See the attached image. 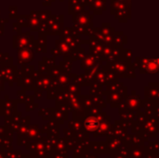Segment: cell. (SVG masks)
Wrapping results in <instances>:
<instances>
[{
	"label": "cell",
	"mask_w": 159,
	"mask_h": 158,
	"mask_svg": "<svg viewBox=\"0 0 159 158\" xmlns=\"http://www.w3.org/2000/svg\"><path fill=\"white\" fill-rule=\"evenodd\" d=\"M99 125V122L96 120V119H88L87 122H86V126L89 128V129H96Z\"/></svg>",
	"instance_id": "cell-1"
}]
</instances>
